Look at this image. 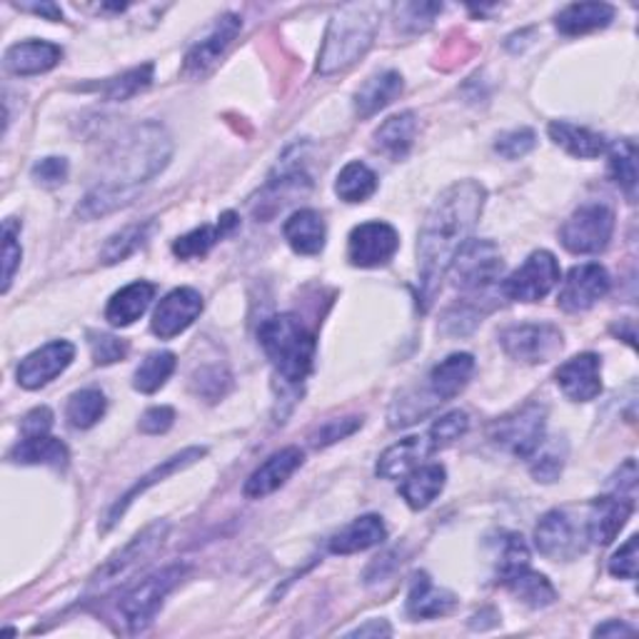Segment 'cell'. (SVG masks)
Returning a JSON list of instances; mask_svg holds the SVG:
<instances>
[{
    "mask_svg": "<svg viewBox=\"0 0 639 639\" xmlns=\"http://www.w3.org/2000/svg\"><path fill=\"white\" fill-rule=\"evenodd\" d=\"M449 267L459 290H485L499 280L505 263L493 240H467Z\"/></svg>",
    "mask_w": 639,
    "mask_h": 639,
    "instance_id": "obj_11",
    "label": "cell"
},
{
    "mask_svg": "<svg viewBox=\"0 0 639 639\" xmlns=\"http://www.w3.org/2000/svg\"><path fill=\"white\" fill-rule=\"evenodd\" d=\"M187 567L185 565H170L160 572L145 577L143 582L135 585L130 592L120 599V617L128 625L130 635H140L153 625V619L158 615V609L163 607L165 597L173 592L175 585L185 577Z\"/></svg>",
    "mask_w": 639,
    "mask_h": 639,
    "instance_id": "obj_5",
    "label": "cell"
},
{
    "mask_svg": "<svg viewBox=\"0 0 639 639\" xmlns=\"http://www.w3.org/2000/svg\"><path fill=\"white\" fill-rule=\"evenodd\" d=\"M105 407H108L105 395L95 387H88L68 399L65 417L75 429H88L98 425V419L105 415Z\"/></svg>",
    "mask_w": 639,
    "mask_h": 639,
    "instance_id": "obj_41",
    "label": "cell"
},
{
    "mask_svg": "<svg viewBox=\"0 0 639 639\" xmlns=\"http://www.w3.org/2000/svg\"><path fill=\"white\" fill-rule=\"evenodd\" d=\"M547 133H549V138H552V143L562 148L565 153L575 155V158H582V160L599 158L607 150V143H605L602 135L592 133L589 128H579V125L567 123V120H555V123H549Z\"/></svg>",
    "mask_w": 639,
    "mask_h": 639,
    "instance_id": "obj_32",
    "label": "cell"
},
{
    "mask_svg": "<svg viewBox=\"0 0 639 639\" xmlns=\"http://www.w3.org/2000/svg\"><path fill=\"white\" fill-rule=\"evenodd\" d=\"M615 233V213L607 205L589 203L575 210L567 223L559 230L562 245L575 255L602 253Z\"/></svg>",
    "mask_w": 639,
    "mask_h": 639,
    "instance_id": "obj_8",
    "label": "cell"
},
{
    "mask_svg": "<svg viewBox=\"0 0 639 639\" xmlns=\"http://www.w3.org/2000/svg\"><path fill=\"white\" fill-rule=\"evenodd\" d=\"M217 227H220V233H223V237H225V235L233 233V230L240 227V217L233 213V210H227V213L220 215Z\"/></svg>",
    "mask_w": 639,
    "mask_h": 639,
    "instance_id": "obj_59",
    "label": "cell"
},
{
    "mask_svg": "<svg viewBox=\"0 0 639 639\" xmlns=\"http://www.w3.org/2000/svg\"><path fill=\"white\" fill-rule=\"evenodd\" d=\"M435 453L429 437H405L399 439L397 445L387 447L377 459V475L383 479H395L405 477L407 473H413L415 467L423 465V459Z\"/></svg>",
    "mask_w": 639,
    "mask_h": 639,
    "instance_id": "obj_26",
    "label": "cell"
},
{
    "mask_svg": "<svg viewBox=\"0 0 639 639\" xmlns=\"http://www.w3.org/2000/svg\"><path fill=\"white\" fill-rule=\"evenodd\" d=\"M63 58V48L48 40H23L6 50L3 65L13 75H40L55 68Z\"/></svg>",
    "mask_w": 639,
    "mask_h": 639,
    "instance_id": "obj_23",
    "label": "cell"
},
{
    "mask_svg": "<svg viewBox=\"0 0 639 639\" xmlns=\"http://www.w3.org/2000/svg\"><path fill=\"white\" fill-rule=\"evenodd\" d=\"M529 459H532V465H529V473H532L537 483H555V479L562 475V469H565L567 443L562 437H557L552 445H547L545 449H537V453Z\"/></svg>",
    "mask_w": 639,
    "mask_h": 639,
    "instance_id": "obj_43",
    "label": "cell"
},
{
    "mask_svg": "<svg viewBox=\"0 0 639 639\" xmlns=\"http://www.w3.org/2000/svg\"><path fill=\"white\" fill-rule=\"evenodd\" d=\"M28 10H33L38 16H45L48 20H63V13H60V8L53 3H40V6H28Z\"/></svg>",
    "mask_w": 639,
    "mask_h": 639,
    "instance_id": "obj_60",
    "label": "cell"
},
{
    "mask_svg": "<svg viewBox=\"0 0 639 639\" xmlns=\"http://www.w3.org/2000/svg\"><path fill=\"white\" fill-rule=\"evenodd\" d=\"M415 135L417 118L413 110H405V113L387 118L385 123L375 130V145L393 160H403L409 153V148H413Z\"/></svg>",
    "mask_w": 639,
    "mask_h": 639,
    "instance_id": "obj_34",
    "label": "cell"
},
{
    "mask_svg": "<svg viewBox=\"0 0 639 639\" xmlns=\"http://www.w3.org/2000/svg\"><path fill=\"white\" fill-rule=\"evenodd\" d=\"M230 383H233V377H230L225 367L207 365V367L195 369L193 379H190V387H193V393L197 397L207 399V403H217L220 397H225Z\"/></svg>",
    "mask_w": 639,
    "mask_h": 639,
    "instance_id": "obj_44",
    "label": "cell"
},
{
    "mask_svg": "<svg viewBox=\"0 0 639 639\" xmlns=\"http://www.w3.org/2000/svg\"><path fill=\"white\" fill-rule=\"evenodd\" d=\"M399 247V235L393 225L363 223L357 225L347 237V260L355 267H379L395 257Z\"/></svg>",
    "mask_w": 639,
    "mask_h": 639,
    "instance_id": "obj_13",
    "label": "cell"
},
{
    "mask_svg": "<svg viewBox=\"0 0 639 639\" xmlns=\"http://www.w3.org/2000/svg\"><path fill=\"white\" fill-rule=\"evenodd\" d=\"M387 537V529L383 517L377 515H365L349 523L345 529L329 539V552L333 555H355V552H365V549L383 545Z\"/></svg>",
    "mask_w": 639,
    "mask_h": 639,
    "instance_id": "obj_28",
    "label": "cell"
},
{
    "mask_svg": "<svg viewBox=\"0 0 639 639\" xmlns=\"http://www.w3.org/2000/svg\"><path fill=\"white\" fill-rule=\"evenodd\" d=\"M207 455V449L205 447H187V449H183V453H178V455H173V457H168V459H163V463L160 465H155L153 469H150L148 475H143L138 479V483L128 489V493L118 499V503L108 509V515H105V519H103V532H108V529H113L120 519H123V515L128 513L130 509V505L135 503V499L140 497V495H145L150 487H155L158 483H163L165 477H170V475H175V473H180V469H185V467H190L193 463H197L200 457H205Z\"/></svg>",
    "mask_w": 639,
    "mask_h": 639,
    "instance_id": "obj_17",
    "label": "cell"
},
{
    "mask_svg": "<svg viewBox=\"0 0 639 639\" xmlns=\"http://www.w3.org/2000/svg\"><path fill=\"white\" fill-rule=\"evenodd\" d=\"M637 542L639 539L632 535L627 542L617 549L615 557L609 559V572L619 579H635L637 577Z\"/></svg>",
    "mask_w": 639,
    "mask_h": 639,
    "instance_id": "obj_53",
    "label": "cell"
},
{
    "mask_svg": "<svg viewBox=\"0 0 639 639\" xmlns=\"http://www.w3.org/2000/svg\"><path fill=\"white\" fill-rule=\"evenodd\" d=\"M457 597L447 589L437 587L427 572H417L413 577L407 595V615L415 619H435L445 617L455 609Z\"/></svg>",
    "mask_w": 639,
    "mask_h": 639,
    "instance_id": "obj_24",
    "label": "cell"
},
{
    "mask_svg": "<svg viewBox=\"0 0 639 639\" xmlns=\"http://www.w3.org/2000/svg\"><path fill=\"white\" fill-rule=\"evenodd\" d=\"M8 457L10 463L18 465H48L53 469H65L70 459L68 447L50 435L23 437L13 449H10Z\"/></svg>",
    "mask_w": 639,
    "mask_h": 639,
    "instance_id": "obj_31",
    "label": "cell"
},
{
    "mask_svg": "<svg viewBox=\"0 0 639 639\" xmlns=\"http://www.w3.org/2000/svg\"><path fill=\"white\" fill-rule=\"evenodd\" d=\"M168 532H170V525L165 523V519H158V523L148 525L143 532H138L123 549H118V552L110 557L93 577H90V589L103 592V589H110L118 582H123L128 575H133L140 565H145L148 559L165 545Z\"/></svg>",
    "mask_w": 639,
    "mask_h": 639,
    "instance_id": "obj_6",
    "label": "cell"
},
{
    "mask_svg": "<svg viewBox=\"0 0 639 639\" xmlns=\"http://www.w3.org/2000/svg\"><path fill=\"white\" fill-rule=\"evenodd\" d=\"M88 347L95 365H113L128 355L125 339L108 333H95V329H90L88 333Z\"/></svg>",
    "mask_w": 639,
    "mask_h": 639,
    "instance_id": "obj_47",
    "label": "cell"
},
{
    "mask_svg": "<svg viewBox=\"0 0 639 639\" xmlns=\"http://www.w3.org/2000/svg\"><path fill=\"white\" fill-rule=\"evenodd\" d=\"M153 297H155L153 283H145V280L130 283L110 297V303L105 307V320L113 327L133 325L138 317L145 315V310L150 307V303H153Z\"/></svg>",
    "mask_w": 639,
    "mask_h": 639,
    "instance_id": "obj_27",
    "label": "cell"
},
{
    "mask_svg": "<svg viewBox=\"0 0 639 639\" xmlns=\"http://www.w3.org/2000/svg\"><path fill=\"white\" fill-rule=\"evenodd\" d=\"M635 503L629 497L622 495H605L597 497L592 505H589L587 515V539H592L595 545H609L612 539L622 532V527L627 525V519L632 517Z\"/></svg>",
    "mask_w": 639,
    "mask_h": 639,
    "instance_id": "obj_20",
    "label": "cell"
},
{
    "mask_svg": "<svg viewBox=\"0 0 639 639\" xmlns=\"http://www.w3.org/2000/svg\"><path fill=\"white\" fill-rule=\"evenodd\" d=\"M359 425H363V419L359 417H345V419H329L327 425H323L317 429V433L313 435V443L315 447H327V445H333L337 443V439H345L355 433V429H359Z\"/></svg>",
    "mask_w": 639,
    "mask_h": 639,
    "instance_id": "obj_52",
    "label": "cell"
},
{
    "mask_svg": "<svg viewBox=\"0 0 639 639\" xmlns=\"http://www.w3.org/2000/svg\"><path fill=\"white\" fill-rule=\"evenodd\" d=\"M260 347L265 349L275 373L290 385L305 383L315 359V335L295 315H273L257 329Z\"/></svg>",
    "mask_w": 639,
    "mask_h": 639,
    "instance_id": "obj_4",
    "label": "cell"
},
{
    "mask_svg": "<svg viewBox=\"0 0 639 639\" xmlns=\"http://www.w3.org/2000/svg\"><path fill=\"white\" fill-rule=\"evenodd\" d=\"M437 13H443V6L437 3H405L397 8V16H399V26L407 28V30H425L433 26V20Z\"/></svg>",
    "mask_w": 639,
    "mask_h": 639,
    "instance_id": "obj_51",
    "label": "cell"
},
{
    "mask_svg": "<svg viewBox=\"0 0 639 639\" xmlns=\"http://www.w3.org/2000/svg\"><path fill=\"white\" fill-rule=\"evenodd\" d=\"M377 190V175L359 160L347 163L335 180V193L345 203H365Z\"/></svg>",
    "mask_w": 639,
    "mask_h": 639,
    "instance_id": "obj_37",
    "label": "cell"
},
{
    "mask_svg": "<svg viewBox=\"0 0 639 639\" xmlns=\"http://www.w3.org/2000/svg\"><path fill=\"white\" fill-rule=\"evenodd\" d=\"M150 83H153V63H145L128 70L123 75L105 80L100 90H103V95L108 100H128L138 93H143Z\"/></svg>",
    "mask_w": 639,
    "mask_h": 639,
    "instance_id": "obj_42",
    "label": "cell"
},
{
    "mask_svg": "<svg viewBox=\"0 0 639 639\" xmlns=\"http://www.w3.org/2000/svg\"><path fill=\"white\" fill-rule=\"evenodd\" d=\"M379 8L373 3L343 6L333 16L317 55V73L335 75L355 65L375 43Z\"/></svg>",
    "mask_w": 639,
    "mask_h": 639,
    "instance_id": "obj_3",
    "label": "cell"
},
{
    "mask_svg": "<svg viewBox=\"0 0 639 639\" xmlns=\"http://www.w3.org/2000/svg\"><path fill=\"white\" fill-rule=\"evenodd\" d=\"M497 567H499V577L503 579L519 572V569L529 567V549L525 545L523 535H515V532L503 535V539H499Z\"/></svg>",
    "mask_w": 639,
    "mask_h": 639,
    "instance_id": "obj_46",
    "label": "cell"
},
{
    "mask_svg": "<svg viewBox=\"0 0 639 639\" xmlns=\"http://www.w3.org/2000/svg\"><path fill=\"white\" fill-rule=\"evenodd\" d=\"M18 235H20V223L13 217H8L3 223V293L10 290V283H13L16 270L20 265V257H23Z\"/></svg>",
    "mask_w": 639,
    "mask_h": 639,
    "instance_id": "obj_49",
    "label": "cell"
},
{
    "mask_svg": "<svg viewBox=\"0 0 639 639\" xmlns=\"http://www.w3.org/2000/svg\"><path fill=\"white\" fill-rule=\"evenodd\" d=\"M473 373H475V357L469 353H455L429 369L427 385L423 389L437 405H443L447 399H453L463 393Z\"/></svg>",
    "mask_w": 639,
    "mask_h": 639,
    "instance_id": "obj_22",
    "label": "cell"
},
{
    "mask_svg": "<svg viewBox=\"0 0 639 639\" xmlns=\"http://www.w3.org/2000/svg\"><path fill=\"white\" fill-rule=\"evenodd\" d=\"M595 637H625V635H635V627H629L625 622H619V619H612V622H605L595 627Z\"/></svg>",
    "mask_w": 639,
    "mask_h": 639,
    "instance_id": "obj_58",
    "label": "cell"
},
{
    "mask_svg": "<svg viewBox=\"0 0 639 639\" xmlns=\"http://www.w3.org/2000/svg\"><path fill=\"white\" fill-rule=\"evenodd\" d=\"M535 145H537L535 130L517 128V130H509V133L499 135L497 143H495V150L507 160H519V158H525L527 153H532Z\"/></svg>",
    "mask_w": 639,
    "mask_h": 639,
    "instance_id": "obj_50",
    "label": "cell"
},
{
    "mask_svg": "<svg viewBox=\"0 0 639 639\" xmlns=\"http://www.w3.org/2000/svg\"><path fill=\"white\" fill-rule=\"evenodd\" d=\"M609 175H612L619 190L627 195L629 203H635L637 197V145L635 140H619L609 148Z\"/></svg>",
    "mask_w": 639,
    "mask_h": 639,
    "instance_id": "obj_36",
    "label": "cell"
},
{
    "mask_svg": "<svg viewBox=\"0 0 639 639\" xmlns=\"http://www.w3.org/2000/svg\"><path fill=\"white\" fill-rule=\"evenodd\" d=\"M609 293V273L599 263L575 265L559 287L557 305L565 313H585Z\"/></svg>",
    "mask_w": 639,
    "mask_h": 639,
    "instance_id": "obj_14",
    "label": "cell"
},
{
    "mask_svg": "<svg viewBox=\"0 0 639 639\" xmlns=\"http://www.w3.org/2000/svg\"><path fill=\"white\" fill-rule=\"evenodd\" d=\"M505 587L513 592L519 602H525L527 607H549L557 599V589L552 587V582L545 575L535 572V569H519V572L509 575L507 579H503Z\"/></svg>",
    "mask_w": 639,
    "mask_h": 639,
    "instance_id": "obj_35",
    "label": "cell"
},
{
    "mask_svg": "<svg viewBox=\"0 0 639 639\" xmlns=\"http://www.w3.org/2000/svg\"><path fill=\"white\" fill-rule=\"evenodd\" d=\"M150 230H153V223L145 220V223H135V225H128L115 233L113 237H108V243L100 250V263L103 265H118L128 260L130 255L135 253L145 245V240L150 237Z\"/></svg>",
    "mask_w": 639,
    "mask_h": 639,
    "instance_id": "obj_39",
    "label": "cell"
},
{
    "mask_svg": "<svg viewBox=\"0 0 639 639\" xmlns=\"http://www.w3.org/2000/svg\"><path fill=\"white\" fill-rule=\"evenodd\" d=\"M217 240H223V233H220V227L215 225H203V227H195L193 233H187L183 237H178L173 243V253L180 260H193V257H203L207 255L210 250L217 245Z\"/></svg>",
    "mask_w": 639,
    "mask_h": 639,
    "instance_id": "obj_45",
    "label": "cell"
},
{
    "mask_svg": "<svg viewBox=\"0 0 639 639\" xmlns=\"http://www.w3.org/2000/svg\"><path fill=\"white\" fill-rule=\"evenodd\" d=\"M36 183L40 185H60L68 178V160L65 158H43L38 160L30 170Z\"/></svg>",
    "mask_w": 639,
    "mask_h": 639,
    "instance_id": "obj_54",
    "label": "cell"
},
{
    "mask_svg": "<svg viewBox=\"0 0 639 639\" xmlns=\"http://www.w3.org/2000/svg\"><path fill=\"white\" fill-rule=\"evenodd\" d=\"M305 455L300 453L297 447H285L280 453L270 455L263 465H260L253 475L247 477L245 483V497L250 499H263L267 495H273L275 489L283 487L290 477H293L295 469L303 465Z\"/></svg>",
    "mask_w": 639,
    "mask_h": 639,
    "instance_id": "obj_21",
    "label": "cell"
},
{
    "mask_svg": "<svg viewBox=\"0 0 639 639\" xmlns=\"http://www.w3.org/2000/svg\"><path fill=\"white\" fill-rule=\"evenodd\" d=\"M485 197V187L477 180H459V183L449 185L435 200L429 213L425 215L417 240V273L423 310L433 305L449 265H453V260L475 230L479 215H483Z\"/></svg>",
    "mask_w": 639,
    "mask_h": 639,
    "instance_id": "obj_1",
    "label": "cell"
},
{
    "mask_svg": "<svg viewBox=\"0 0 639 639\" xmlns=\"http://www.w3.org/2000/svg\"><path fill=\"white\" fill-rule=\"evenodd\" d=\"M557 385L572 403H589L602 393V359L582 353L557 369Z\"/></svg>",
    "mask_w": 639,
    "mask_h": 639,
    "instance_id": "obj_19",
    "label": "cell"
},
{
    "mask_svg": "<svg viewBox=\"0 0 639 639\" xmlns=\"http://www.w3.org/2000/svg\"><path fill=\"white\" fill-rule=\"evenodd\" d=\"M173 155V140L160 123L135 125L113 150V173L103 185L125 190L138 195L140 187L150 183Z\"/></svg>",
    "mask_w": 639,
    "mask_h": 639,
    "instance_id": "obj_2",
    "label": "cell"
},
{
    "mask_svg": "<svg viewBox=\"0 0 639 639\" xmlns=\"http://www.w3.org/2000/svg\"><path fill=\"white\" fill-rule=\"evenodd\" d=\"M175 423V409L168 407V405H158V407H150L140 417V433L145 435H163L168 433L170 427Z\"/></svg>",
    "mask_w": 639,
    "mask_h": 639,
    "instance_id": "obj_55",
    "label": "cell"
},
{
    "mask_svg": "<svg viewBox=\"0 0 639 639\" xmlns=\"http://www.w3.org/2000/svg\"><path fill=\"white\" fill-rule=\"evenodd\" d=\"M499 345L505 353L525 365L549 363L562 349V333L549 323L513 325L499 333Z\"/></svg>",
    "mask_w": 639,
    "mask_h": 639,
    "instance_id": "obj_9",
    "label": "cell"
},
{
    "mask_svg": "<svg viewBox=\"0 0 639 639\" xmlns=\"http://www.w3.org/2000/svg\"><path fill=\"white\" fill-rule=\"evenodd\" d=\"M200 313H203V295L193 287H175L158 303L150 329L160 339L178 337L195 323Z\"/></svg>",
    "mask_w": 639,
    "mask_h": 639,
    "instance_id": "obj_15",
    "label": "cell"
},
{
    "mask_svg": "<svg viewBox=\"0 0 639 639\" xmlns=\"http://www.w3.org/2000/svg\"><path fill=\"white\" fill-rule=\"evenodd\" d=\"M50 427H53V413L48 407H36L23 417V437L48 435Z\"/></svg>",
    "mask_w": 639,
    "mask_h": 639,
    "instance_id": "obj_56",
    "label": "cell"
},
{
    "mask_svg": "<svg viewBox=\"0 0 639 639\" xmlns=\"http://www.w3.org/2000/svg\"><path fill=\"white\" fill-rule=\"evenodd\" d=\"M349 637H389L393 635V627H389L385 619H369L367 625L353 629V632H347Z\"/></svg>",
    "mask_w": 639,
    "mask_h": 639,
    "instance_id": "obj_57",
    "label": "cell"
},
{
    "mask_svg": "<svg viewBox=\"0 0 639 639\" xmlns=\"http://www.w3.org/2000/svg\"><path fill=\"white\" fill-rule=\"evenodd\" d=\"M445 479L447 473L443 465H419L405 475V483L399 485V495L413 509H425L443 493Z\"/></svg>",
    "mask_w": 639,
    "mask_h": 639,
    "instance_id": "obj_30",
    "label": "cell"
},
{
    "mask_svg": "<svg viewBox=\"0 0 639 639\" xmlns=\"http://www.w3.org/2000/svg\"><path fill=\"white\" fill-rule=\"evenodd\" d=\"M559 283V263L547 250H537L529 255L523 267H517L503 283V293L515 303H539L552 293Z\"/></svg>",
    "mask_w": 639,
    "mask_h": 639,
    "instance_id": "obj_10",
    "label": "cell"
},
{
    "mask_svg": "<svg viewBox=\"0 0 639 639\" xmlns=\"http://www.w3.org/2000/svg\"><path fill=\"white\" fill-rule=\"evenodd\" d=\"M615 18V8L609 3H572L557 16L555 26L562 36H585L592 30L607 28Z\"/></svg>",
    "mask_w": 639,
    "mask_h": 639,
    "instance_id": "obj_33",
    "label": "cell"
},
{
    "mask_svg": "<svg viewBox=\"0 0 639 639\" xmlns=\"http://www.w3.org/2000/svg\"><path fill=\"white\" fill-rule=\"evenodd\" d=\"M138 195L133 193H125V190H118V187H110V185H95L90 193L80 200L78 207H75V215L80 220H98V217H105L110 213H115V210L125 207L133 203Z\"/></svg>",
    "mask_w": 639,
    "mask_h": 639,
    "instance_id": "obj_38",
    "label": "cell"
},
{
    "mask_svg": "<svg viewBox=\"0 0 639 639\" xmlns=\"http://www.w3.org/2000/svg\"><path fill=\"white\" fill-rule=\"evenodd\" d=\"M175 373V355L168 353H150L140 367L135 369L133 387L143 395H153L168 383V377Z\"/></svg>",
    "mask_w": 639,
    "mask_h": 639,
    "instance_id": "obj_40",
    "label": "cell"
},
{
    "mask_svg": "<svg viewBox=\"0 0 639 639\" xmlns=\"http://www.w3.org/2000/svg\"><path fill=\"white\" fill-rule=\"evenodd\" d=\"M545 425H547V407L539 403H527L515 413L497 419L489 437L495 445L507 449L509 455L519 459H529L539 447L545 445Z\"/></svg>",
    "mask_w": 639,
    "mask_h": 639,
    "instance_id": "obj_7",
    "label": "cell"
},
{
    "mask_svg": "<svg viewBox=\"0 0 639 639\" xmlns=\"http://www.w3.org/2000/svg\"><path fill=\"white\" fill-rule=\"evenodd\" d=\"M283 233L290 247H293L297 255L323 253L327 230H325V220L317 213V210H310V207L297 210V213L287 217Z\"/></svg>",
    "mask_w": 639,
    "mask_h": 639,
    "instance_id": "obj_25",
    "label": "cell"
},
{
    "mask_svg": "<svg viewBox=\"0 0 639 639\" xmlns=\"http://www.w3.org/2000/svg\"><path fill=\"white\" fill-rule=\"evenodd\" d=\"M587 532L579 529L575 517L567 509H552L547 513L535 529V547L539 555L555 562H569L585 552Z\"/></svg>",
    "mask_w": 639,
    "mask_h": 639,
    "instance_id": "obj_12",
    "label": "cell"
},
{
    "mask_svg": "<svg viewBox=\"0 0 639 639\" xmlns=\"http://www.w3.org/2000/svg\"><path fill=\"white\" fill-rule=\"evenodd\" d=\"M399 93H403V75L397 70H383V73L367 78L355 93V113L359 118H373Z\"/></svg>",
    "mask_w": 639,
    "mask_h": 639,
    "instance_id": "obj_29",
    "label": "cell"
},
{
    "mask_svg": "<svg viewBox=\"0 0 639 639\" xmlns=\"http://www.w3.org/2000/svg\"><path fill=\"white\" fill-rule=\"evenodd\" d=\"M467 429H469V417L465 413H459V409H453V413L435 419L433 429H429V443H433V449L447 447V445H453L455 439L463 437Z\"/></svg>",
    "mask_w": 639,
    "mask_h": 639,
    "instance_id": "obj_48",
    "label": "cell"
},
{
    "mask_svg": "<svg viewBox=\"0 0 639 639\" xmlns=\"http://www.w3.org/2000/svg\"><path fill=\"white\" fill-rule=\"evenodd\" d=\"M240 28H243V20L233 13H225L223 18H217L215 26L205 33V38H200L197 43L187 50L183 73L193 78L205 75L207 70L217 63L220 55H223L230 48V43L237 38Z\"/></svg>",
    "mask_w": 639,
    "mask_h": 639,
    "instance_id": "obj_18",
    "label": "cell"
},
{
    "mask_svg": "<svg viewBox=\"0 0 639 639\" xmlns=\"http://www.w3.org/2000/svg\"><path fill=\"white\" fill-rule=\"evenodd\" d=\"M75 357V347L68 339H55L36 353H30L23 363L18 365V383L26 389H38L53 383L58 375H63Z\"/></svg>",
    "mask_w": 639,
    "mask_h": 639,
    "instance_id": "obj_16",
    "label": "cell"
}]
</instances>
